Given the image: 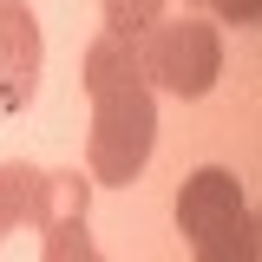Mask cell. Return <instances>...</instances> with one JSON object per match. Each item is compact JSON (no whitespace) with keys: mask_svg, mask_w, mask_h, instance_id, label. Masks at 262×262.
<instances>
[{"mask_svg":"<svg viewBox=\"0 0 262 262\" xmlns=\"http://www.w3.org/2000/svg\"><path fill=\"white\" fill-rule=\"evenodd\" d=\"M85 98H92V138H85V177L105 190H131L158 151V98L138 72V53L118 33H98L85 46Z\"/></svg>","mask_w":262,"mask_h":262,"instance_id":"6da1fadb","label":"cell"},{"mask_svg":"<svg viewBox=\"0 0 262 262\" xmlns=\"http://www.w3.org/2000/svg\"><path fill=\"white\" fill-rule=\"evenodd\" d=\"M131 53H138L144 85H164L170 98H203L216 79H223V27L203 20V13L158 20L151 33L131 39Z\"/></svg>","mask_w":262,"mask_h":262,"instance_id":"7a4b0ae2","label":"cell"},{"mask_svg":"<svg viewBox=\"0 0 262 262\" xmlns=\"http://www.w3.org/2000/svg\"><path fill=\"white\" fill-rule=\"evenodd\" d=\"M236 216H249V196H243V177H236L229 164H196L190 177L177 184V229H184L190 243L229 229Z\"/></svg>","mask_w":262,"mask_h":262,"instance_id":"3957f363","label":"cell"},{"mask_svg":"<svg viewBox=\"0 0 262 262\" xmlns=\"http://www.w3.org/2000/svg\"><path fill=\"white\" fill-rule=\"evenodd\" d=\"M39 66H46V39L27 0H0V112H27L39 92Z\"/></svg>","mask_w":262,"mask_h":262,"instance_id":"277c9868","label":"cell"},{"mask_svg":"<svg viewBox=\"0 0 262 262\" xmlns=\"http://www.w3.org/2000/svg\"><path fill=\"white\" fill-rule=\"evenodd\" d=\"M85 203H92V177H79V170H46V177H39V203H33V229L72 223V216H85Z\"/></svg>","mask_w":262,"mask_h":262,"instance_id":"5b68a950","label":"cell"},{"mask_svg":"<svg viewBox=\"0 0 262 262\" xmlns=\"http://www.w3.org/2000/svg\"><path fill=\"white\" fill-rule=\"evenodd\" d=\"M39 164H0V236H13L20 223H33V203H39Z\"/></svg>","mask_w":262,"mask_h":262,"instance_id":"8992f818","label":"cell"},{"mask_svg":"<svg viewBox=\"0 0 262 262\" xmlns=\"http://www.w3.org/2000/svg\"><path fill=\"white\" fill-rule=\"evenodd\" d=\"M196 262H256L262 243H256V210L249 216H236L229 229H216V236H203V243H190Z\"/></svg>","mask_w":262,"mask_h":262,"instance_id":"52a82bcc","label":"cell"},{"mask_svg":"<svg viewBox=\"0 0 262 262\" xmlns=\"http://www.w3.org/2000/svg\"><path fill=\"white\" fill-rule=\"evenodd\" d=\"M105 7V33H118V39H138V33H151L164 20V7L170 0H98Z\"/></svg>","mask_w":262,"mask_h":262,"instance_id":"ba28073f","label":"cell"},{"mask_svg":"<svg viewBox=\"0 0 262 262\" xmlns=\"http://www.w3.org/2000/svg\"><path fill=\"white\" fill-rule=\"evenodd\" d=\"M39 236H46V256L39 262H98V243H92V229H85V216L53 223V229H39Z\"/></svg>","mask_w":262,"mask_h":262,"instance_id":"9c48e42d","label":"cell"},{"mask_svg":"<svg viewBox=\"0 0 262 262\" xmlns=\"http://www.w3.org/2000/svg\"><path fill=\"white\" fill-rule=\"evenodd\" d=\"M216 27H256L262 20V0H210Z\"/></svg>","mask_w":262,"mask_h":262,"instance_id":"30bf717a","label":"cell"},{"mask_svg":"<svg viewBox=\"0 0 262 262\" xmlns=\"http://www.w3.org/2000/svg\"><path fill=\"white\" fill-rule=\"evenodd\" d=\"M184 7H210V0H184Z\"/></svg>","mask_w":262,"mask_h":262,"instance_id":"8fae6325","label":"cell"}]
</instances>
